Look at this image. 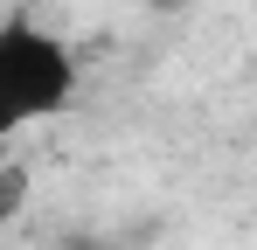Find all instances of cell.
I'll return each instance as SVG.
<instances>
[{"label":"cell","mask_w":257,"mask_h":250,"mask_svg":"<svg viewBox=\"0 0 257 250\" xmlns=\"http://www.w3.org/2000/svg\"><path fill=\"white\" fill-rule=\"evenodd\" d=\"M146 7H153V14H181L188 0H146Z\"/></svg>","instance_id":"cell-4"},{"label":"cell","mask_w":257,"mask_h":250,"mask_svg":"<svg viewBox=\"0 0 257 250\" xmlns=\"http://www.w3.org/2000/svg\"><path fill=\"white\" fill-rule=\"evenodd\" d=\"M77 83H84V63L56 28L28 21V14L0 21V139L42 118H63L77 104Z\"/></svg>","instance_id":"cell-1"},{"label":"cell","mask_w":257,"mask_h":250,"mask_svg":"<svg viewBox=\"0 0 257 250\" xmlns=\"http://www.w3.org/2000/svg\"><path fill=\"white\" fill-rule=\"evenodd\" d=\"M49 250H132L125 236H111V229H63Z\"/></svg>","instance_id":"cell-2"},{"label":"cell","mask_w":257,"mask_h":250,"mask_svg":"<svg viewBox=\"0 0 257 250\" xmlns=\"http://www.w3.org/2000/svg\"><path fill=\"white\" fill-rule=\"evenodd\" d=\"M21 202H28V167H7L0 174V222H14Z\"/></svg>","instance_id":"cell-3"}]
</instances>
